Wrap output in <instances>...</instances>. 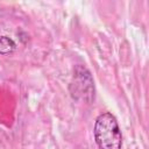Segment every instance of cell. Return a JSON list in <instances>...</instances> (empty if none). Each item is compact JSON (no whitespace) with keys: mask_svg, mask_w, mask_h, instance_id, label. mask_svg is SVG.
Returning a JSON list of instances; mask_svg holds the SVG:
<instances>
[{"mask_svg":"<svg viewBox=\"0 0 149 149\" xmlns=\"http://www.w3.org/2000/svg\"><path fill=\"white\" fill-rule=\"evenodd\" d=\"M94 140L99 149H121L122 134L115 116L105 112L95 119Z\"/></svg>","mask_w":149,"mask_h":149,"instance_id":"obj_1","label":"cell"},{"mask_svg":"<svg viewBox=\"0 0 149 149\" xmlns=\"http://www.w3.org/2000/svg\"><path fill=\"white\" fill-rule=\"evenodd\" d=\"M71 95L77 100L91 102L94 99V83L90 71L83 66L77 65L73 72V79L70 84Z\"/></svg>","mask_w":149,"mask_h":149,"instance_id":"obj_2","label":"cell"},{"mask_svg":"<svg viewBox=\"0 0 149 149\" xmlns=\"http://www.w3.org/2000/svg\"><path fill=\"white\" fill-rule=\"evenodd\" d=\"M16 45L14 41L7 36H0V54L1 55H8L15 50Z\"/></svg>","mask_w":149,"mask_h":149,"instance_id":"obj_3","label":"cell"}]
</instances>
